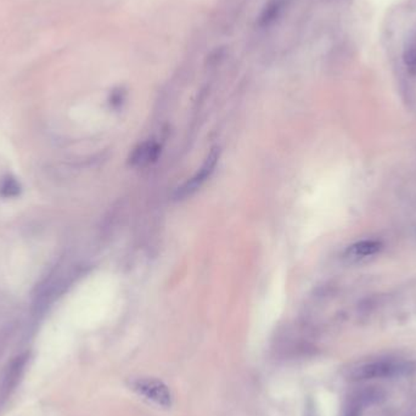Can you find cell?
<instances>
[{
    "label": "cell",
    "instance_id": "obj_5",
    "mask_svg": "<svg viewBox=\"0 0 416 416\" xmlns=\"http://www.w3.org/2000/svg\"><path fill=\"white\" fill-rule=\"evenodd\" d=\"M382 250V243L379 240H363L353 243L345 252V257L348 260H359L364 257L373 256Z\"/></svg>",
    "mask_w": 416,
    "mask_h": 416
},
{
    "label": "cell",
    "instance_id": "obj_2",
    "mask_svg": "<svg viewBox=\"0 0 416 416\" xmlns=\"http://www.w3.org/2000/svg\"><path fill=\"white\" fill-rule=\"evenodd\" d=\"M132 390L157 407L171 408L173 405V395L165 382L155 377H138L130 383Z\"/></svg>",
    "mask_w": 416,
    "mask_h": 416
},
{
    "label": "cell",
    "instance_id": "obj_8",
    "mask_svg": "<svg viewBox=\"0 0 416 416\" xmlns=\"http://www.w3.org/2000/svg\"><path fill=\"white\" fill-rule=\"evenodd\" d=\"M403 62L409 74L416 76V42L410 40L403 50Z\"/></svg>",
    "mask_w": 416,
    "mask_h": 416
},
{
    "label": "cell",
    "instance_id": "obj_4",
    "mask_svg": "<svg viewBox=\"0 0 416 416\" xmlns=\"http://www.w3.org/2000/svg\"><path fill=\"white\" fill-rule=\"evenodd\" d=\"M216 160H217V155L212 152V155L208 157L207 161L202 166V168L200 169L199 173L196 174V177L190 179L184 187L179 189L178 195L180 197H187V196L191 195L194 191L197 190L202 185V183L207 179L208 175L212 173L213 168L216 166Z\"/></svg>",
    "mask_w": 416,
    "mask_h": 416
},
{
    "label": "cell",
    "instance_id": "obj_6",
    "mask_svg": "<svg viewBox=\"0 0 416 416\" xmlns=\"http://www.w3.org/2000/svg\"><path fill=\"white\" fill-rule=\"evenodd\" d=\"M22 185L13 175H5L0 180V196L4 199H13L21 195Z\"/></svg>",
    "mask_w": 416,
    "mask_h": 416
},
{
    "label": "cell",
    "instance_id": "obj_7",
    "mask_svg": "<svg viewBox=\"0 0 416 416\" xmlns=\"http://www.w3.org/2000/svg\"><path fill=\"white\" fill-rule=\"evenodd\" d=\"M157 146L155 144L146 143L141 145L140 148L134 152L132 160L137 166L148 165L149 162L156 158Z\"/></svg>",
    "mask_w": 416,
    "mask_h": 416
},
{
    "label": "cell",
    "instance_id": "obj_3",
    "mask_svg": "<svg viewBox=\"0 0 416 416\" xmlns=\"http://www.w3.org/2000/svg\"><path fill=\"white\" fill-rule=\"evenodd\" d=\"M28 353H23L20 356L15 357L11 363L8 365L6 371L4 374V380H3V385H1V395L4 397L8 395L15 390V387L18 386V382L21 380L25 368H26L27 363H28Z\"/></svg>",
    "mask_w": 416,
    "mask_h": 416
},
{
    "label": "cell",
    "instance_id": "obj_1",
    "mask_svg": "<svg viewBox=\"0 0 416 416\" xmlns=\"http://www.w3.org/2000/svg\"><path fill=\"white\" fill-rule=\"evenodd\" d=\"M415 371V362L386 358V359H377L357 365L351 370V377L353 380L390 379V377L412 375Z\"/></svg>",
    "mask_w": 416,
    "mask_h": 416
}]
</instances>
